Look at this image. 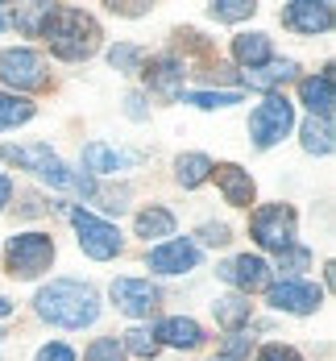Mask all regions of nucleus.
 Listing matches in <instances>:
<instances>
[{"instance_id": "32", "label": "nucleus", "mask_w": 336, "mask_h": 361, "mask_svg": "<svg viewBox=\"0 0 336 361\" xmlns=\"http://www.w3.org/2000/svg\"><path fill=\"white\" fill-rule=\"evenodd\" d=\"M108 63L116 67V71H137V63H142V50H137V46H112Z\"/></svg>"}, {"instance_id": "1", "label": "nucleus", "mask_w": 336, "mask_h": 361, "mask_svg": "<svg viewBox=\"0 0 336 361\" xmlns=\"http://www.w3.org/2000/svg\"><path fill=\"white\" fill-rule=\"evenodd\" d=\"M37 316L50 320L58 328H87L100 316V299L87 283H75V279H54L50 287L37 290Z\"/></svg>"}, {"instance_id": "23", "label": "nucleus", "mask_w": 336, "mask_h": 361, "mask_svg": "<svg viewBox=\"0 0 336 361\" xmlns=\"http://www.w3.org/2000/svg\"><path fill=\"white\" fill-rule=\"evenodd\" d=\"M303 149L307 154H332V125L328 121H303Z\"/></svg>"}, {"instance_id": "31", "label": "nucleus", "mask_w": 336, "mask_h": 361, "mask_svg": "<svg viewBox=\"0 0 336 361\" xmlns=\"http://www.w3.org/2000/svg\"><path fill=\"white\" fill-rule=\"evenodd\" d=\"M191 104L195 109H228V104H241L237 92H191Z\"/></svg>"}, {"instance_id": "11", "label": "nucleus", "mask_w": 336, "mask_h": 361, "mask_svg": "<svg viewBox=\"0 0 336 361\" xmlns=\"http://www.w3.org/2000/svg\"><path fill=\"white\" fill-rule=\"evenodd\" d=\"M112 303L125 316H149L158 307V287H149L146 279H116L112 283Z\"/></svg>"}, {"instance_id": "36", "label": "nucleus", "mask_w": 336, "mask_h": 361, "mask_svg": "<svg viewBox=\"0 0 336 361\" xmlns=\"http://www.w3.org/2000/svg\"><path fill=\"white\" fill-rule=\"evenodd\" d=\"M8 195H13V179H8V175H0V208L8 204Z\"/></svg>"}, {"instance_id": "37", "label": "nucleus", "mask_w": 336, "mask_h": 361, "mask_svg": "<svg viewBox=\"0 0 336 361\" xmlns=\"http://www.w3.org/2000/svg\"><path fill=\"white\" fill-rule=\"evenodd\" d=\"M129 116H146V109H142V96H129Z\"/></svg>"}, {"instance_id": "12", "label": "nucleus", "mask_w": 336, "mask_h": 361, "mask_svg": "<svg viewBox=\"0 0 336 361\" xmlns=\"http://www.w3.org/2000/svg\"><path fill=\"white\" fill-rule=\"evenodd\" d=\"M282 21L299 30V34H324V30H332V4L328 0H295V4H287V13H282Z\"/></svg>"}, {"instance_id": "35", "label": "nucleus", "mask_w": 336, "mask_h": 361, "mask_svg": "<svg viewBox=\"0 0 336 361\" xmlns=\"http://www.w3.org/2000/svg\"><path fill=\"white\" fill-rule=\"evenodd\" d=\"M37 361H75V353L67 345H46V349L37 353Z\"/></svg>"}, {"instance_id": "17", "label": "nucleus", "mask_w": 336, "mask_h": 361, "mask_svg": "<svg viewBox=\"0 0 336 361\" xmlns=\"http://www.w3.org/2000/svg\"><path fill=\"white\" fill-rule=\"evenodd\" d=\"M154 341H158V345H175V349H195V345L204 341V332H199L195 320L170 316V320H162V324L154 328Z\"/></svg>"}, {"instance_id": "7", "label": "nucleus", "mask_w": 336, "mask_h": 361, "mask_svg": "<svg viewBox=\"0 0 336 361\" xmlns=\"http://www.w3.org/2000/svg\"><path fill=\"white\" fill-rule=\"evenodd\" d=\"M71 224H75V233H79V245H83V253H87V257L108 262V257H116V253H120V233L112 228L108 220L92 216V212H83V208H75Z\"/></svg>"}, {"instance_id": "40", "label": "nucleus", "mask_w": 336, "mask_h": 361, "mask_svg": "<svg viewBox=\"0 0 336 361\" xmlns=\"http://www.w3.org/2000/svg\"><path fill=\"white\" fill-rule=\"evenodd\" d=\"M216 361H232V357H216Z\"/></svg>"}, {"instance_id": "10", "label": "nucleus", "mask_w": 336, "mask_h": 361, "mask_svg": "<svg viewBox=\"0 0 336 361\" xmlns=\"http://www.w3.org/2000/svg\"><path fill=\"white\" fill-rule=\"evenodd\" d=\"M220 279L224 283H232L241 295H249V290H266L270 287V266H266L261 257H254V253H241V257H232V262H224L220 266Z\"/></svg>"}, {"instance_id": "4", "label": "nucleus", "mask_w": 336, "mask_h": 361, "mask_svg": "<svg viewBox=\"0 0 336 361\" xmlns=\"http://www.w3.org/2000/svg\"><path fill=\"white\" fill-rule=\"evenodd\" d=\"M291 125H295V109H291V100L287 96H266L258 109H254V116H249V133H254V142L261 145V149H270L274 142H282L287 133H291Z\"/></svg>"}, {"instance_id": "5", "label": "nucleus", "mask_w": 336, "mask_h": 361, "mask_svg": "<svg viewBox=\"0 0 336 361\" xmlns=\"http://www.w3.org/2000/svg\"><path fill=\"white\" fill-rule=\"evenodd\" d=\"M249 228H254L261 250L282 253V250L295 245V212L287 204H266V208H258L254 220H249Z\"/></svg>"}, {"instance_id": "15", "label": "nucleus", "mask_w": 336, "mask_h": 361, "mask_svg": "<svg viewBox=\"0 0 336 361\" xmlns=\"http://www.w3.org/2000/svg\"><path fill=\"white\" fill-rule=\"evenodd\" d=\"M212 175H216L228 204H237V208H249L254 204V179H249V171H241L232 162H220V166H212Z\"/></svg>"}, {"instance_id": "28", "label": "nucleus", "mask_w": 336, "mask_h": 361, "mask_svg": "<svg viewBox=\"0 0 336 361\" xmlns=\"http://www.w3.org/2000/svg\"><path fill=\"white\" fill-rule=\"evenodd\" d=\"M254 8H258V4H249V0H216L208 13H212L216 21H245V17H254Z\"/></svg>"}, {"instance_id": "2", "label": "nucleus", "mask_w": 336, "mask_h": 361, "mask_svg": "<svg viewBox=\"0 0 336 361\" xmlns=\"http://www.w3.org/2000/svg\"><path fill=\"white\" fill-rule=\"evenodd\" d=\"M46 42H50V50L58 54V59H87V54H96V46H100V25L83 13V8H54V17H50V25H46Z\"/></svg>"}, {"instance_id": "6", "label": "nucleus", "mask_w": 336, "mask_h": 361, "mask_svg": "<svg viewBox=\"0 0 336 361\" xmlns=\"http://www.w3.org/2000/svg\"><path fill=\"white\" fill-rule=\"evenodd\" d=\"M54 257V241L46 233H21L8 241V270L17 279H37Z\"/></svg>"}, {"instance_id": "34", "label": "nucleus", "mask_w": 336, "mask_h": 361, "mask_svg": "<svg viewBox=\"0 0 336 361\" xmlns=\"http://www.w3.org/2000/svg\"><path fill=\"white\" fill-rule=\"evenodd\" d=\"M199 237H204L208 245H224V241H228V224H204Z\"/></svg>"}, {"instance_id": "20", "label": "nucleus", "mask_w": 336, "mask_h": 361, "mask_svg": "<svg viewBox=\"0 0 336 361\" xmlns=\"http://www.w3.org/2000/svg\"><path fill=\"white\" fill-rule=\"evenodd\" d=\"M232 54H237V63H245V71L249 67H261V63H270V37L266 34H237L232 37Z\"/></svg>"}, {"instance_id": "9", "label": "nucleus", "mask_w": 336, "mask_h": 361, "mask_svg": "<svg viewBox=\"0 0 336 361\" xmlns=\"http://www.w3.org/2000/svg\"><path fill=\"white\" fill-rule=\"evenodd\" d=\"M270 290V303L278 307V312H295V316H307V312H316L320 307V287L316 283H303V279H282V283H274Z\"/></svg>"}, {"instance_id": "27", "label": "nucleus", "mask_w": 336, "mask_h": 361, "mask_svg": "<svg viewBox=\"0 0 336 361\" xmlns=\"http://www.w3.org/2000/svg\"><path fill=\"white\" fill-rule=\"evenodd\" d=\"M120 349H129L133 357H154L158 341H154V332H149V328H129V332H125V341H120Z\"/></svg>"}, {"instance_id": "19", "label": "nucleus", "mask_w": 336, "mask_h": 361, "mask_svg": "<svg viewBox=\"0 0 336 361\" xmlns=\"http://www.w3.org/2000/svg\"><path fill=\"white\" fill-rule=\"evenodd\" d=\"M295 63L291 59H274V63H261V67H249L245 71V83L249 87H261V92H270V87H278V83H287V79H295Z\"/></svg>"}, {"instance_id": "38", "label": "nucleus", "mask_w": 336, "mask_h": 361, "mask_svg": "<svg viewBox=\"0 0 336 361\" xmlns=\"http://www.w3.org/2000/svg\"><path fill=\"white\" fill-rule=\"evenodd\" d=\"M8 312H13V303H8V299L0 295V316H8Z\"/></svg>"}, {"instance_id": "29", "label": "nucleus", "mask_w": 336, "mask_h": 361, "mask_svg": "<svg viewBox=\"0 0 336 361\" xmlns=\"http://www.w3.org/2000/svg\"><path fill=\"white\" fill-rule=\"evenodd\" d=\"M83 361H125V349H120L116 336H100V341H92V349L83 353Z\"/></svg>"}, {"instance_id": "16", "label": "nucleus", "mask_w": 336, "mask_h": 361, "mask_svg": "<svg viewBox=\"0 0 336 361\" xmlns=\"http://www.w3.org/2000/svg\"><path fill=\"white\" fill-rule=\"evenodd\" d=\"M137 162V154H120V149H112L104 142H92L83 145V166L92 171V175H116V171H125V166H133Z\"/></svg>"}, {"instance_id": "13", "label": "nucleus", "mask_w": 336, "mask_h": 361, "mask_svg": "<svg viewBox=\"0 0 336 361\" xmlns=\"http://www.w3.org/2000/svg\"><path fill=\"white\" fill-rule=\"evenodd\" d=\"M195 262H199V250L187 237H175V241L149 250V270H158V274H183V270H195Z\"/></svg>"}, {"instance_id": "3", "label": "nucleus", "mask_w": 336, "mask_h": 361, "mask_svg": "<svg viewBox=\"0 0 336 361\" xmlns=\"http://www.w3.org/2000/svg\"><path fill=\"white\" fill-rule=\"evenodd\" d=\"M4 162L34 171L37 179H46L50 187H58V191H83V195H92V179H87V175H71L67 162H63L58 154H50V145H42V142L4 145Z\"/></svg>"}, {"instance_id": "26", "label": "nucleus", "mask_w": 336, "mask_h": 361, "mask_svg": "<svg viewBox=\"0 0 336 361\" xmlns=\"http://www.w3.org/2000/svg\"><path fill=\"white\" fill-rule=\"evenodd\" d=\"M30 116H34V104H30V100H21V96H0V129L21 125V121H30Z\"/></svg>"}, {"instance_id": "21", "label": "nucleus", "mask_w": 336, "mask_h": 361, "mask_svg": "<svg viewBox=\"0 0 336 361\" xmlns=\"http://www.w3.org/2000/svg\"><path fill=\"white\" fill-rule=\"evenodd\" d=\"M54 8H58V4H17L13 25H17L21 34H30V37H42L46 25H50V17H54Z\"/></svg>"}, {"instance_id": "22", "label": "nucleus", "mask_w": 336, "mask_h": 361, "mask_svg": "<svg viewBox=\"0 0 336 361\" xmlns=\"http://www.w3.org/2000/svg\"><path fill=\"white\" fill-rule=\"evenodd\" d=\"M212 312H216V320H220L224 328L245 324V320H249V295H224V299L212 303Z\"/></svg>"}, {"instance_id": "14", "label": "nucleus", "mask_w": 336, "mask_h": 361, "mask_svg": "<svg viewBox=\"0 0 336 361\" xmlns=\"http://www.w3.org/2000/svg\"><path fill=\"white\" fill-rule=\"evenodd\" d=\"M146 83L158 100H179V96H183V63L170 59V54L154 59L146 67Z\"/></svg>"}, {"instance_id": "8", "label": "nucleus", "mask_w": 336, "mask_h": 361, "mask_svg": "<svg viewBox=\"0 0 336 361\" xmlns=\"http://www.w3.org/2000/svg\"><path fill=\"white\" fill-rule=\"evenodd\" d=\"M0 79L17 92H34L46 87V63L34 50H0Z\"/></svg>"}, {"instance_id": "30", "label": "nucleus", "mask_w": 336, "mask_h": 361, "mask_svg": "<svg viewBox=\"0 0 336 361\" xmlns=\"http://www.w3.org/2000/svg\"><path fill=\"white\" fill-rule=\"evenodd\" d=\"M307 262H311V253L299 250V245H291V250L278 253V274H287V279H295L299 270H307Z\"/></svg>"}, {"instance_id": "33", "label": "nucleus", "mask_w": 336, "mask_h": 361, "mask_svg": "<svg viewBox=\"0 0 336 361\" xmlns=\"http://www.w3.org/2000/svg\"><path fill=\"white\" fill-rule=\"evenodd\" d=\"M258 361H303V357H299L295 349H287V345H266L258 353Z\"/></svg>"}, {"instance_id": "18", "label": "nucleus", "mask_w": 336, "mask_h": 361, "mask_svg": "<svg viewBox=\"0 0 336 361\" xmlns=\"http://www.w3.org/2000/svg\"><path fill=\"white\" fill-rule=\"evenodd\" d=\"M303 104L311 109V116L316 121H328L332 116V75H311V79H303Z\"/></svg>"}, {"instance_id": "39", "label": "nucleus", "mask_w": 336, "mask_h": 361, "mask_svg": "<svg viewBox=\"0 0 336 361\" xmlns=\"http://www.w3.org/2000/svg\"><path fill=\"white\" fill-rule=\"evenodd\" d=\"M4 25H8V13H4V8H0V30H4Z\"/></svg>"}, {"instance_id": "25", "label": "nucleus", "mask_w": 336, "mask_h": 361, "mask_svg": "<svg viewBox=\"0 0 336 361\" xmlns=\"http://www.w3.org/2000/svg\"><path fill=\"white\" fill-rule=\"evenodd\" d=\"M175 233V216L166 212V208H149V212H142L137 216V237H170Z\"/></svg>"}, {"instance_id": "24", "label": "nucleus", "mask_w": 336, "mask_h": 361, "mask_svg": "<svg viewBox=\"0 0 336 361\" xmlns=\"http://www.w3.org/2000/svg\"><path fill=\"white\" fill-rule=\"evenodd\" d=\"M175 171H179V183H183V187H199V183L212 175V158H204V154H183V158L175 162Z\"/></svg>"}]
</instances>
